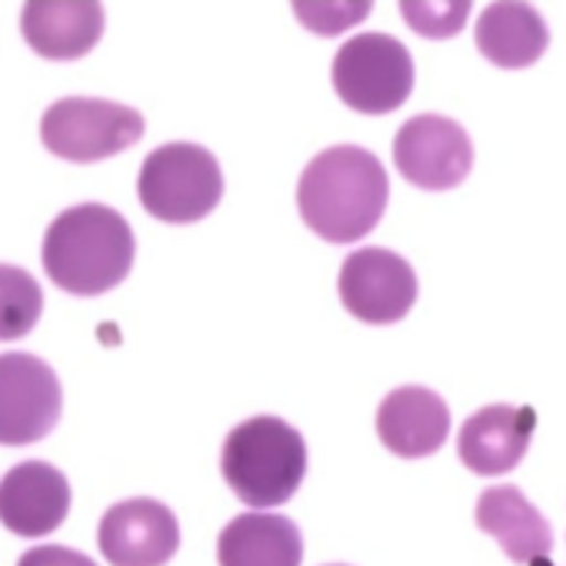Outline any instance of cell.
Here are the masks:
<instances>
[{
	"label": "cell",
	"mask_w": 566,
	"mask_h": 566,
	"mask_svg": "<svg viewBox=\"0 0 566 566\" xmlns=\"http://www.w3.org/2000/svg\"><path fill=\"white\" fill-rule=\"evenodd\" d=\"M74 490L61 467L48 460L14 463L0 476V526L21 539H44L71 516Z\"/></svg>",
	"instance_id": "cell-11"
},
{
	"label": "cell",
	"mask_w": 566,
	"mask_h": 566,
	"mask_svg": "<svg viewBox=\"0 0 566 566\" xmlns=\"http://www.w3.org/2000/svg\"><path fill=\"white\" fill-rule=\"evenodd\" d=\"M327 566H344V563H327Z\"/></svg>",
	"instance_id": "cell-23"
},
{
	"label": "cell",
	"mask_w": 566,
	"mask_h": 566,
	"mask_svg": "<svg viewBox=\"0 0 566 566\" xmlns=\"http://www.w3.org/2000/svg\"><path fill=\"white\" fill-rule=\"evenodd\" d=\"M97 549L111 566H167L180 549L177 513L154 496L120 500L97 523Z\"/></svg>",
	"instance_id": "cell-10"
},
{
	"label": "cell",
	"mask_w": 566,
	"mask_h": 566,
	"mask_svg": "<svg viewBox=\"0 0 566 566\" xmlns=\"http://www.w3.org/2000/svg\"><path fill=\"white\" fill-rule=\"evenodd\" d=\"M331 81L350 111L364 117H384L407 104L417 71L410 51L397 38L357 34L334 54Z\"/></svg>",
	"instance_id": "cell-6"
},
{
	"label": "cell",
	"mask_w": 566,
	"mask_h": 566,
	"mask_svg": "<svg viewBox=\"0 0 566 566\" xmlns=\"http://www.w3.org/2000/svg\"><path fill=\"white\" fill-rule=\"evenodd\" d=\"M137 237L127 217L107 203L61 210L41 240V263L54 287L71 297H104L130 276Z\"/></svg>",
	"instance_id": "cell-2"
},
{
	"label": "cell",
	"mask_w": 566,
	"mask_h": 566,
	"mask_svg": "<svg viewBox=\"0 0 566 566\" xmlns=\"http://www.w3.org/2000/svg\"><path fill=\"white\" fill-rule=\"evenodd\" d=\"M64 413L57 370L38 354H0V447H31L51 437Z\"/></svg>",
	"instance_id": "cell-7"
},
{
	"label": "cell",
	"mask_w": 566,
	"mask_h": 566,
	"mask_svg": "<svg viewBox=\"0 0 566 566\" xmlns=\"http://www.w3.org/2000/svg\"><path fill=\"white\" fill-rule=\"evenodd\" d=\"M137 107L104 97H61L41 114V144L67 164H101L144 140Z\"/></svg>",
	"instance_id": "cell-5"
},
{
	"label": "cell",
	"mask_w": 566,
	"mask_h": 566,
	"mask_svg": "<svg viewBox=\"0 0 566 566\" xmlns=\"http://www.w3.org/2000/svg\"><path fill=\"white\" fill-rule=\"evenodd\" d=\"M140 207L170 227L207 220L223 200V170L213 150L193 140H170L154 147L137 174Z\"/></svg>",
	"instance_id": "cell-4"
},
{
	"label": "cell",
	"mask_w": 566,
	"mask_h": 566,
	"mask_svg": "<svg viewBox=\"0 0 566 566\" xmlns=\"http://www.w3.org/2000/svg\"><path fill=\"white\" fill-rule=\"evenodd\" d=\"M107 28V11L97 0H28L21 8L24 44L54 64L87 57Z\"/></svg>",
	"instance_id": "cell-12"
},
{
	"label": "cell",
	"mask_w": 566,
	"mask_h": 566,
	"mask_svg": "<svg viewBox=\"0 0 566 566\" xmlns=\"http://www.w3.org/2000/svg\"><path fill=\"white\" fill-rule=\"evenodd\" d=\"M400 14L417 34L430 41H447L467 24L470 0H443V4H437V0H403Z\"/></svg>",
	"instance_id": "cell-20"
},
{
	"label": "cell",
	"mask_w": 566,
	"mask_h": 566,
	"mask_svg": "<svg viewBox=\"0 0 566 566\" xmlns=\"http://www.w3.org/2000/svg\"><path fill=\"white\" fill-rule=\"evenodd\" d=\"M533 430H536L533 407L493 403L463 420L457 437V453L467 470L480 476H500L510 473L526 457Z\"/></svg>",
	"instance_id": "cell-13"
},
{
	"label": "cell",
	"mask_w": 566,
	"mask_h": 566,
	"mask_svg": "<svg viewBox=\"0 0 566 566\" xmlns=\"http://www.w3.org/2000/svg\"><path fill=\"white\" fill-rule=\"evenodd\" d=\"M476 526L493 536L513 563L549 556L553 530L546 516L520 493V486H490L476 500Z\"/></svg>",
	"instance_id": "cell-16"
},
{
	"label": "cell",
	"mask_w": 566,
	"mask_h": 566,
	"mask_svg": "<svg viewBox=\"0 0 566 566\" xmlns=\"http://www.w3.org/2000/svg\"><path fill=\"white\" fill-rule=\"evenodd\" d=\"M337 294L347 314L360 324L390 327L417 304V273L387 247H360L340 263Z\"/></svg>",
	"instance_id": "cell-8"
},
{
	"label": "cell",
	"mask_w": 566,
	"mask_h": 566,
	"mask_svg": "<svg viewBox=\"0 0 566 566\" xmlns=\"http://www.w3.org/2000/svg\"><path fill=\"white\" fill-rule=\"evenodd\" d=\"M377 437L400 460H423L450 437V410L427 387H397L377 410Z\"/></svg>",
	"instance_id": "cell-14"
},
{
	"label": "cell",
	"mask_w": 566,
	"mask_h": 566,
	"mask_svg": "<svg viewBox=\"0 0 566 566\" xmlns=\"http://www.w3.org/2000/svg\"><path fill=\"white\" fill-rule=\"evenodd\" d=\"M526 566H553V563H549V556H536V559L526 563Z\"/></svg>",
	"instance_id": "cell-22"
},
{
	"label": "cell",
	"mask_w": 566,
	"mask_h": 566,
	"mask_svg": "<svg viewBox=\"0 0 566 566\" xmlns=\"http://www.w3.org/2000/svg\"><path fill=\"white\" fill-rule=\"evenodd\" d=\"M304 533L291 516L250 510L217 536V566H301Z\"/></svg>",
	"instance_id": "cell-15"
},
{
	"label": "cell",
	"mask_w": 566,
	"mask_h": 566,
	"mask_svg": "<svg viewBox=\"0 0 566 566\" xmlns=\"http://www.w3.org/2000/svg\"><path fill=\"white\" fill-rule=\"evenodd\" d=\"M44 314V287L18 263H0V344L28 337Z\"/></svg>",
	"instance_id": "cell-18"
},
{
	"label": "cell",
	"mask_w": 566,
	"mask_h": 566,
	"mask_svg": "<svg viewBox=\"0 0 566 566\" xmlns=\"http://www.w3.org/2000/svg\"><path fill=\"white\" fill-rule=\"evenodd\" d=\"M291 11L307 31L321 38H337L350 31L354 24L367 21L374 4L370 0H347V4L344 0H337V4H331V0H324V4H317V0H297V4H291Z\"/></svg>",
	"instance_id": "cell-19"
},
{
	"label": "cell",
	"mask_w": 566,
	"mask_h": 566,
	"mask_svg": "<svg viewBox=\"0 0 566 566\" xmlns=\"http://www.w3.org/2000/svg\"><path fill=\"white\" fill-rule=\"evenodd\" d=\"M18 566H101L97 559H91L81 549L61 546V543H41L31 546L18 556Z\"/></svg>",
	"instance_id": "cell-21"
},
{
	"label": "cell",
	"mask_w": 566,
	"mask_h": 566,
	"mask_svg": "<svg viewBox=\"0 0 566 566\" xmlns=\"http://www.w3.org/2000/svg\"><path fill=\"white\" fill-rule=\"evenodd\" d=\"M476 48L490 64L503 71H520L546 54L549 28L530 4H513V0L486 4L476 21Z\"/></svg>",
	"instance_id": "cell-17"
},
{
	"label": "cell",
	"mask_w": 566,
	"mask_h": 566,
	"mask_svg": "<svg viewBox=\"0 0 566 566\" xmlns=\"http://www.w3.org/2000/svg\"><path fill=\"white\" fill-rule=\"evenodd\" d=\"M390 180L377 154L357 144L321 150L297 180V210L311 233L327 243H357L387 213Z\"/></svg>",
	"instance_id": "cell-1"
},
{
	"label": "cell",
	"mask_w": 566,
	"mask_h": 566,
	"mask_svg": "<svg viewBox=\"0 0 566 566\" xmlns=\"http://www.w3.org/2000/svg\"><path fill=\"white\" fill-rule=\"evenodd\" d=\"M394 164L407 184L440 193L467 180V174L473 170V144L457 120L420 114L397 130Z\"/></svg>",
	"instance_id": "cell-9"
},
{
	"label": "cell",
	"mask_w": 566,
	"mask_h": 566,
	"mask_svg": "<svg viewBox=\"0 0 566 566\" xmlns=\"http://www.w3.org/2000/svg\"><path fill=\"white\" fill-rule=\"evenodd\" d=\"M220 473L243 506H283L307 476V440L297 427L270 413L240 420L223 437Z\"/></svg>",
	"instance_id": "cell-3"
}]
</instances>
